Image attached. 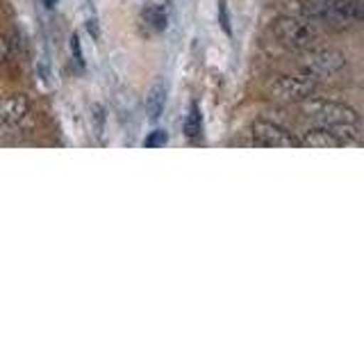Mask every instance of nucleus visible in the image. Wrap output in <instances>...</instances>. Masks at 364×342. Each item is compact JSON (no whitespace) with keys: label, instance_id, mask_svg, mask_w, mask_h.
Wrapping results in <instances>:
<instances>
[{"label":"nucleus","instance_id":"12","mask_svg":"<svg viewBox=\"0 0 364 342\" xmlns=\"http://www.w3.org/2000/svg\"><path fill=\"white\" fill-rule=\"evenodd\" d=\"M71 51H73V55H75L77 66L82 68V66H85V57H82V48H80V39H77V34H73V39H71Z\"/></svg>","mask_w":364,"mask_h":342},{"label":"nucleus","instance_id":"8","mask_svg":"<svg viewBox=\"0 0 364 342\" xmlns=\"http://www.w3.org/2000/svg\"><path fill=\"white\" fill-rule=\"evenodd\" d=\"M164 103H166V89L164 85H153L151 91L146 94V112L148 119H159L164 112Z\"/></svg>","mask_w":364,"mask_h":342},{"label":"nucleus","instance_id":"9","mask_svg":"<svg viewBox=\"0 0 364 342\" xmlns=\"http://www.w3.org/2000/svg\"><path fill=\"white\" fill-rule=\"evenodd\" d=\"M141 21L151 32L166 30V9L162 5H148L141 9Z\"/></svg>","mask_w":364,"mask_h":342},{"label":"nucleus","instance_id":"6","mask_svg":"<svg viewBox=\"0 0 364 342\" xmlns=\"http://www.w3.org/2000/svg\"><path fill=\"white\" fill-rule=\"evenodd\" d=\"M30 114V98L26 94H11L0 100V123L18 125Z\"/></svg>","mask_w":364,"mask_h":342},{"label":"nucleus","instance_id":"10","mask_svg":"<svg viewBox=\"0 0 364 342\" xmlns=\"http://www.w3.org/2000/svg\"><path fill=\"white\" fill-rule=\"evenodd\" d=\"M185 135L191 137V140L200 135V110H198L196 103H191L189 105V114L185 119Z\"/></svg>","mask_w":364,"mask_h":342},{"label":"nucleus","instance_id":"15","mask_svg":"<svg viewBox=\"0 0 364 342\" xmlns=\"http://www.w3.org/2000/svg\"><path fill=\"white\" fill-rule=\"evenodd\" d=\"M7 57H9V43L5 37H0V64H3Z\"/></svg>","mask_w":364,"mask_h":342},{"label":"nucleus","instance_id":"3","mask_svg":"<svg viewBox=\"0 0 364 342\" xmlns=\"http://www.w3.org/2000/svg\"><path fill=\"white\" fill-rule=\"evenodd\" d=\"M303 68L312 78H335L348 68V57L337 48H307L303 51Z\"/></svg>","mask_w":364,"mask_h":342},{"label":"nucleus","instance_id":"2","mask_svg":"<svg viewBox=\"0 0 364 342\" xmlns=\"http://www.w3.org/2000/svg\"><path fill=\"white\" fill-rule=\"evenodd\" d=\"M303 112L310 119H314L321 125H335V123H355L360 125V114L346 103L328 100V98H305L301 103Z\"/></svg>","mask_w":364,"mask_h":342},{"label":"nucleus","instance_id":"14","mask_svg":"<svg viewBox=\"0 0 364 342\" xmlns=\"http://www.w3.org/2000/svg\"><path fill=\"white\" fill-rule=\"evenodd\" d=\"M219 11H221V26L223 30L230 34V19H228V7H225V0H219Z\"/></svg>","mask_w":364,"mask_h":342},{"label":"nucleus","instance_id":"1","mask_svg":"<svg viewBox=\"0 0 364 342\" xmlns=\"http://www.w3.org/2000/svg\"><path fill=\"white\" fill-rule=\"evenodd\" d=\"M273 37L278 39L280 46H284V48L289 51H307L312 48V46L316 43L318 34H316V28L312 26V23H307L299 16H278L276 21H273Z\"/></svg>","mask_w":364,"mask_h":342},{"label":"nucleus","instance_id":"5","mask_svg":"<svg viewBox=\"0 0 364 342\" xmlns=\"http://www.w3.org/2000/svg\"><path fill=\"white\" fill-rule=\"evenodd\" d=\"M253 140L257 146H269V148H291L301 146V142L296 137L284 130L282 125L271 123V121H255L253 123Z\"/></svg>","mask_w":364,"mask_h":342},{"label":"nucleus","instance_id":"7","mask_svg":"<svg viewBox=\"0 0 364 342\" xmlns=\"http://www.w3.org/2000/svg\"><path fill=\"white\" fill-rule=\"evenodd\" d=\"M301 146H307V148H337V146H341V142L326 128V125H321V128L307 130L305 137L301 140Z\"/></svg>","mask_w":364,"mask_h":342},{"label":"nucleus","instance_id":"11","mask_svg":"<svg viewBox=\"0 0 364 342\" xmlns=\"http://www.w3.org/2000/svg\"><path fill=\"white\" fill-rule=\"evenodd\" d=\"M168 142V135L164 130H153L151 135L144 140V146L146 148H157V146H164Z\"/></svg>","mask_w":364,"mask_h":342},{"label":"nucleus","instance_id":"16","mask_svg":"<svg viewBox=\"0 0 364 342\" xmlns=\"http://www.w3.org/2000/svg\"><path fill=\"white\" fill-rule=\"evenodd\" d=\"M46 5H48V7H53V5H55V0H46Z\"/></svg>","mask_w":364,"mask_h":342},{"label":"nucleus","instance_id":"13","mask_svg":"<svg viewBox=\"0 0 364 342\" xmlns=\"http://www.w3.org/2000/svg\"><path fill=\"white\" fill-rule=\"evenodd\" d=\"M91 112H94V119H96V135L100 137L102 135V121H105V114H102L100 105H94V108H91Z\"/></svg>","mask_w":364,"mask_h":342},{"label":"nucleus","instance_id":"4","mask_svg":"<svg viewBox=\"0 0 364 342\" xmlns=\"http://www.w3.org/2000/svg\"><path fill=\"white\" fill-rule=\"evenodd\" d=\"M314 91L316 80L312 76H280L271 85V94L284 103H303L314 96Z\"/></svg>","mask_w":364,"mask_h":342}]
</instances>
